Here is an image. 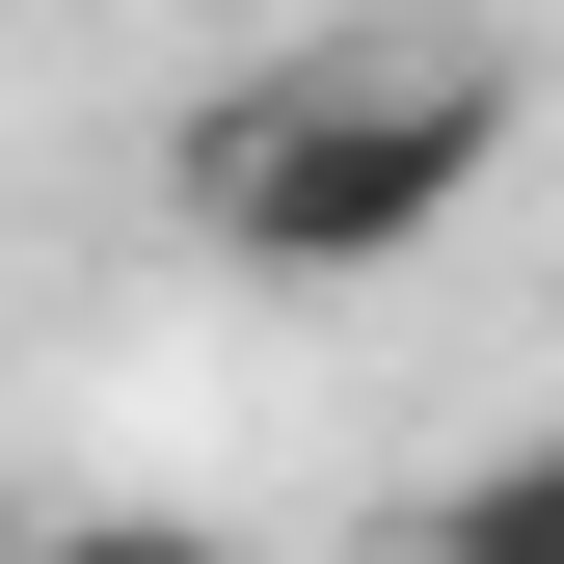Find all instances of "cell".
<instances>
[{
    "label": "cell",
    "mask_w": 564,
    "mask_h": 564,
    "mask_svg": "<svg viewBox=\"0 0 564 564\" xmlns=\"http://www.w3.org/2000/svg\"><path fill=\"white\" fill-rule=\"evenodd\" d=\"M403 564H564V431H511V457H457Z\"/></svg>",
    "instance_id": "obj_2"
},
{
    "label": "cell",
    "mask_w": 564,
    "mask_h": 564,
    "mask_svg": "<svg viewBox=\"0 0 564 564\" xmlns=\"http://www.w3.org/2000/svg\"><path fill=\"white\" fill-rule=\"evenodd\" d=\"M484 162H511V54L323 28V54H269V82L188 134V216H216L242 269H296V296H349V269H431L484 216Z\"/></svg>",
    "instance_id": "obj_1"
},
{
    "label": "cell",
    "mask_w": 564,
    "mask_h": 564,
    "mask_svg": "<svg viewBox=\"0 0 564 564\" xmlns=\"http://www.w3.org/2000/svg\"><path fill=\"white\" fill-rule=\"evenodd\" d=\"M0 564H242L216 511H0Z\"/></svg>",
    "instance_id": "obj_3"
}]
</instances>
